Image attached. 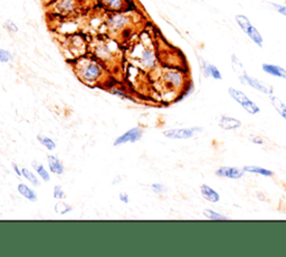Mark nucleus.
<instances>
[{
    "label": "nucleus",
    "instance_id": "obj_19",
    "mask_svg": "<svg viewBox=\"0 0 286 257\" xmlns=\"http://www.w3.org/2000/svg\"><path fill=\"white\" fill-rule=\"evenodd\" d=\"M268 97H270V101L273 105V108L276 110V112L280 114V117L286 121V104L280 99L279 96L274 95V93L268 95Z\"/></svg>",
    "mask_w": 286,
    "mask_h": 257
},
{
    "label": "nucleus",
    "instance_id": "obj_24",
    "mask_svg": "<svg viewBox=\"0 0 286 257\" xmlns=\"http://www.w3.org/2000/svg\"><path fill=\"white\" fill-rule=\"evenodd\" d=\"M204 216L206 217L207 219L209 220H215V221H221V220H228L229 218L226 215L221 214V212H218L214 209H209V208H207V209L204 210Z\"/></svg>",
    "mask_w": 286,
    "mask_h": 257
},
{
    "label": "nucleus",
    "instance_id": "obj_20",
    "mask_svg": "<svg viewBox=\"0 0 286 257\" xmlns=\"http://www.w3.org/2000/svg\"><path fill=\"white\" fill-rule=\"evenodd\" d=\"M100 1L107 9L113 12L124 10V7L126 5L124 0H100Z\"/></svg>",
    "mask_w": 286,
    "mask_h": 257
},
{
    "label": "nucleus",
    "instance_id": "obj_33",
    "mask_svg": "<svg viewBox=\"0 0 286 257\" xmlns=\"http://www.w3.org/2000/svg\"><path fill=\"white\" fill-rule=\"evenodd\" d=\"M118 199H120L123 203H129L130 202V197L126 193H120V194H118Z\"/></svg>",
    "mask_w": 286,
    "mask_h": 257
},
{
    "label": "nucleus",
    "instance_id": "obj_12",
    "mask_svg": "<svg viewBox=\"0 0 286 257\" xmlns=\"http://www.w3.org/2000/svg\"><path fill=\"white\" fill-rule=\"evenodd\" d=\"M218 126L223 130L230 131V130H237V128H241V121H239L238 119L228 117V115H222L219 118Z\"/></svg>",
    "mask_w": 286,
    "mask_h": 257
},
{
    "label": "nucleus",
    "instance_id": "obj_35",
    "mask_svg": "<svg viewBox=\"0 0 286 257\" xmlns=\"http://www.w3.org/2000/svg\"><path fill=\"white\" fill-rule=\"evenodd\" d=\"M252 142L253 143H255V144H259V145H262V144H264V141H263V139L261 138V136H252Z\"/></svg>",
    "mask_w": 286,
    "mask_h": 257
},
{
    "label": "nucleus",
    "instance_id": "obj_32",
    "mask_svg": "<svg viewBox=\"0 0 286 257\" xmlns=\"http://www.w3.org/2000/svg\"><path fill=\"white\" fill-rule=\"evenodd\" d=\"M272 6L275 8L277 12H280L281 15H283L286 17V6H282V5H277V3H272Z\"/></svg>",
    "mask_w": 286,
    "mask_h": 257
},
{
    "label": "nucleus",
    "instance_id": "obj_3",
    "mask_svg": "<svg viewBox=\"0 0 286 257\" xmlns=\"http://www.w3.org/2000/svg\"><path fill=\"white\" fill-rule=\"evenodd\" d=\"M236 23L239 26V28L247 35L250 38V41L256 44L258 47H263L264 45V39L262 34L258 32L257 28L250 23V20L245 15H237L236 16Z\"/></svg>",
    "mask_w": 286,
    "mask_h": 257
},
{
    "label": "nucleus",
    "instance_id": "obj_1",
    "mask_svg": "<svg viewBox=\"0 0 286 257\" xmlns=\"http://www.w3.org/2000/svg\"><path fill=\"white\" fill-rule=\"evenodd\" d=\"M75 72L82 82L85 84H96L103 77L104 69L102 64L96 60L85 59L78 61Z\"/></svg>",
    "mask_w": 286,
    "mask_h": 257
},
{
    "label": "nucleus",
    "instance_id": "obj_21",
    "mask_svg": "<svg viewBox=\"0 0 286 257\" xmlns=\"http://www.w3.org/2000/svg\"><path fill=\"white\" fill-rule=\"evenodd\" d=\"M244 171L246 174H253V175H259L262 177H273L274 172L272 170L267 169V168L259 167V166H244Z\"/></svg>",
    "mask_w": 286,
    "mask_h": 257
},
{
    "label": "nucleus",
    "instance_id": "obj_22",
    "mask_svg": "<svg viewBox=\"0 0 286 257\" xmlns=\"http://www.w3.org/2000/svg\"><path fill=\"white\" fill-rule=\"evenodd\" d=\"M32 167L34 168L35 172H36L39 178H41L43 181H45V183H50L51 181L50 171H48L46 168L44 167V165H42V163H39L37 161H33Z\"/></svg>",
    "mask_w": 286,
    "mask_h": 257
},
{
    "label": "nucleus",
    "instance_id": "obj_8",
    "mask_svg": "<svg viewBox=\"0 0 286 257\" xmlns=\"http://www.w3.org/2000/svg\"><path fill=\"white\" fill-rule=\"evenodd\" d=\"M143 130L140 127H134L130 128V130L125 131L124 133L118 135L117 138L114 140L113 145L114 147H120L122 144L126 143H135L142 139Z\"/></svg>",
    "mask_w": 286,
    "mask_h": 257
},
{
    "label": "nucleus",
    "instance_id": "obj_30",
    "mask_svg": "<svg viewBox=\"0 0 286 257\" xmlns=\"http://www.w3.org/2000/svg\"><path fill=\"white\" fill-rule=\"evenodd\" d=\"M3 27H5L9 33H14V34L18 33V30H19L18 26H17L14 21L10 19H8L5 21V23H3Z\"/></svg>",
    "mask_w": 286,
    "mask_h": 257
},
{
    "label": "nucleus",
    "instance_id": "obj_11",
    "mask_svg": "<svg viewBox=\"0 0 286 257\" xmlns=\"http://www.w3.org/2000/svg\"><path fill=\"white\" fill-rule=\"evenodd\" d=\"M54 8L59 15L73 14L77 8V0H56Z\"/></svg>",
    "mask_w": 286,
    "mask_h": 257
},
{
    "label": "nucleus",
    "instance_id": "obj_23",
    "mask_svg": "<svg viewBox=\"0 0 286 257\" xmlns=\"http://www.w3.org/2000/svg\"><path fill=\"white\" fill-rule=\"evenodd\" d=\"M21 177H24L28 183L32 184V186H35V187H37L39 185V177L37 174H35V172L27 169V168H21Z\"/></svg>",
    "mask_w": 286,
    "mask_h": 257
},
{
    "label": "nucleus",
    "instance_id": "obj_27",
    "mask_svg": "<svg viewBox=\"0 0 286 257\" xmlns=\"http://www.w3.org/2000/svg\"><path fill=\"white\" fill-rule=\"evenodd\" d=\"M54 210H55L56 214L66 215V214H68V212H70V211L73 210V207L67 205V203H65L63 201H58L54 206Z\"/></svg>",
    "mask_w": 286,
    "mask_h": 257
},
{
    "label": "nucleus",
    "instance_id": "obj_17",
    "mask_svg": "<svg viewBox=\"0 0 286 257\" xmlns=\"http://www.w3.org/2000/svg\"><path fill=\"white\" fill-rule=\"evenodd\" d=\"M262 69L266 74L272 75V76L286 79V69L282 67V66L265 63V64L262 65Z\"/></svg>",
    "mask_w": 286,
    "mask_h": 257
},
{
    "label": "nucleus",
    "instance_id": "obj_9",
    "mask_svg": "<svg viewBox=\"0 0 286 257\" xmlns=\"http://www.w3.org/2000/svg\"><path fill=\"white\" fill-rule=\"evenodd\" d=\"M140 66L146 70H151L156 67L158 63V57L155 50L150 47H143L139 56Z\"/></svg>",
    "mask_w": 286,
    "mask_h": 257
},
{
    "label": "nucleus",
    "instance_id": "obj_15",
    "mask_svg": "<svg viewBox=\"0 0 286 257\" xmlns=\"http://www.w3.org/2000/svg\"><path fill=\"white\" fill-rule=\"evenodd\" d=\"M200 193L204 199H206L207 201L216 203L221 200V194L215 190L214 188H211L208 185H201L200 186Z\"/></svg>",
    "mask_w": 286,
    "mask_h": 257
},
{
    "label": "nucleus",
    "instance_id": "obj_28",
    "mask_svg": "<svg viewBox=\"0 0 286 257\" xmlns=\"http://www.w3.org/2000/svg\"><path fill=\"white\" fill-rule=\"evenodd\" d=\"M12 60H14V55L9 51L0 48V63H9Z\"/></svg>",
    "mask_w": 286,
    "mask_h": 257
},
{
    "label": "nucleus",
    "instance_id": "obj_13",
    "mask_svg": "<svg viewBox=\"0 0 286 257\" xmlns=\"http://www.w3.org/2000/svg\"><path fill=\"white\" fill-rule=\"evenodd\" d=\"M94 53H95V56L102 62H108L110 60H112V57H113L112 48L104 42L100 43L95 46Z\"/></svg>",
    "mask_w": 286,
    "mask_h": 257
},
{
    "label": "nucleus",
    "instance_id": "obj_29",
    "mask_svg": "<svg viewBox=\"0 0 286 257\" xmlns=\"http://www.w3.org/2000/svg\"><path fill=\"white\" fill-rule=\"evenodd\" d=\"M53 197L57 199V200H61V199H64L66 197V193L63 188H61V186L58 185L55 186L54 189H53Z\"/></svg>",
    "mask_w": 286,
    "mask_h": 257
},
{
    "label": "nucleus",
    "instance_id": "obj_2",
    "mask_svg": "<svg viewBox=\"0 0 286 257\" xmlns=\"http://www.w3.org/2000/svg\"><path fill=\"white\" fill-rule=\"evenodd\" d=\"M228 94H229L231 99L236 101L247 113L255 115L261 112V108H259L253 100H250L247 94L243 91L237 90L235 87H229L228 88Z\"/></svg>",
    "mask_w": 286,
    "mask_h": 257
},
{
    "label": "nucleus",
    "instance_id": "obj_25",
    "mask_svg": "<svg viewBox=\"0 0 286 257\" xmlns=\"http://www.w3.org/2000/svg\"><path fill=\"white\" fill-rule=\"evenodd\" d=\"M37 140H38V142L43 145V147H45L47 150H50V151H54V150L56 149V142L52 138H50V136L38 134Z\"/></svg>",
    "mask_w": 286,
    "mask_h": 257
},
{
    "label": "nucleus",
    "instance_id": "obj_14",
    "mask_svg": "<svg viewBox=\"0 0 286 257\" xmlns=\"http://www.w3.org/2000/svg\"><path fill=\"white\" fill-rule=\"evenodd\" d=\"M200 64H201L202 73H204L206 77H213L215 79H218V81H221V79L223 78V75L221 73V70L218 69L217 66L209 64L208 62H206L205 60H200Z\"/></svg>",
    "mask_w": 286,
    "mask_h": 257
},
{
    "label": "nucleus",
    "instance_id": "obj_34",
    "mask_svg": "<svg viewBox=\"0 0 286 257\" xmlns=\"http://www.w3.org/2000/svg\"><path fill=\"white\" fill-rule=\"evenodd\" d=\"M12 170H14V172L17 176L21 177V168L17 165V163H12Z\"/></svg>",
    "mask_w": 286,
    "mask_h": 257
},
{
    "label": "nucleus",
    "instance_id": "obj_18",
    "mask_svg": "<svg viewBox=\"0 0 286 257\" xmlns=\"http://www.w3.org/2000/svg\"><path fill=\"white\" fill-rule=\"evenodd\" d=\"M17 192L19 193L20 196H23L25 199H27V200L29 201H32V202L37 201L38 197H37L36 192L26 184H19L18 186H17Z\"/></svg>",
    "mask_w": 286,
    "mask_h": 257
},
{
    "label": "nucleus",
    "instance_id": "obj_26",
    "mask_svg": "<svg viewBox=\"0 0 286 257\" xmlns=\"http://www.w3.org/2000/svg\"><path fill=\"white\" fill-rule=\"evenodd\" d=\"M231 65H232V69H234V72L237 74V76H239V75L244 74L246 72L243 63H241L238 57H237L235 54L231 56Z\"/></svg>",
    "mask_w": 286,
    "mask_h": 257
},
{
    "label": "nucleus",
    "instance_id": "obj_6",
    "mask_svg": "<svg viewBox=\"0 0 286 257\" xmlns=\"http://www.w3.org/2000/svg\"><path fill=\"white\" fill-rule=\"evenodd\" d=\"M130 25V18L123 12H113L109 16L107 19V26L108 28L113 33H118L124 30L125 28L129 27Z\"/></svg>",
    "mask_w": 286,
    "mask_h": 257
},
{
    "label": "nucleus",
    "instance_id": "obj_36",
    "mask_svg": "<svg viewBox=\"0 0 286 257\" xmlns=\"http://www.w3.org/2000/svg\"><path fill=\"white\" fill-rule=\"evenodd\" d=\"M120 181H121V177H118V176H117V179H116V180H114V181H113V184L115 185V184H117V183H120Z\"/></svg>",
    "mask_w": 286,
    "mask_h": 257
},
{
    "label": "nucleus",
    "instance_id": "obj_4",
    "mask_svg": "<svg viewBox=\"0 0 286 257\" xmlns=\"http://www.w3.org/2000/svg\"><path fill=\"white\" fill-rule=\"evenodd\" d=\"M162 82L165 85L172 91H180L182 88H186V77L182 72L178 69H167L161 76Z\"/></svg>",
    "mask_w": 286,
    "mask_h": 257
},
{
    "label": "nucleus",
    "instance_id": "obj_10",
    "mask_svg": "<svg viewBox=\"0 0 286 257\" xmlns=\"http://www.w3.org/2000/svg\"><path fill=\"white\" fill-rule=\"evenodd\" d=\"M215 174H216V176L219 177V178L239 180V179L243 178L246 172L244 171L243 168L224 166V167L218 168V169L216 170V172H215Z\"/></svg>",
    "mask_w": 286,
    "mask_h": 257
},
{
    "label": "nucleus",
    "instance_id": "obj_16",
    "mask_svg": "<svg viewBox=\"0 0 286 257\" xmlns=\"http://www.w3.org/2000/svg\"><path fill=\"white\" fill-rule=\"evenodd\" d=\"M47 165L52 174L57 175V176H61L64 174V171H65L64 165L61 163V161L58 158L54 156V154H50V156L47 157Z\"/></svg>",
    "mask_w": 286,
    "mask_h": 257
},
{
    "label": "nucleus",
    "instance_id": "obj_5",
    "mask_svg": "<svg viewBox=\"0 0 286 257\" xmlns=\"http://www.w3.org/2000/svg\"><path fill=\"white\" fill-rule=\"evenodd\" d=\"M202 128L193 127V128H169L164 131V136L170 140H188L195 136L197 132H201Z\"/></svg>",
    "mask_w": 286,
    "mask_h": 257
},
{
    "label": "nucleus",
    "instance_id": "obj_7",
    "mask_svg": "<svg viewBox=\"0 0 286 257\" xmlns=\"http://www.w3.org/2000/svg\"><path fill=\"white\" fill-rule=\"evenodd\" d=\"M238 78H239V82L241 84H244V85H248L252 88H254L255 91L263 93V94L270 95V94H273V93H274L273 87H271L270 85H267V84H265L262 81H259V79H257V78L249 76V75L246 72L244 74L239 75Z\"/></svg>",
    "mask_w": 286,
    "mask_h": 257
},
{
    "label": "nucleus",
    "instance_id": "obj_31",
    "mask_svg": "<svg viewBox=\"0 0 286 257\" xmlns=\"http://www.w3.org/2000/svg\"><path fill=\"white\" fill-rule=\"evenodd\" d=\"M151 190L157 194H161V193H164L167 192V188L162 184L155 183V184L151 185Z\"/></svg>",
    "mask_w": 286,
    "mask_h": 257
}]
</instances>
